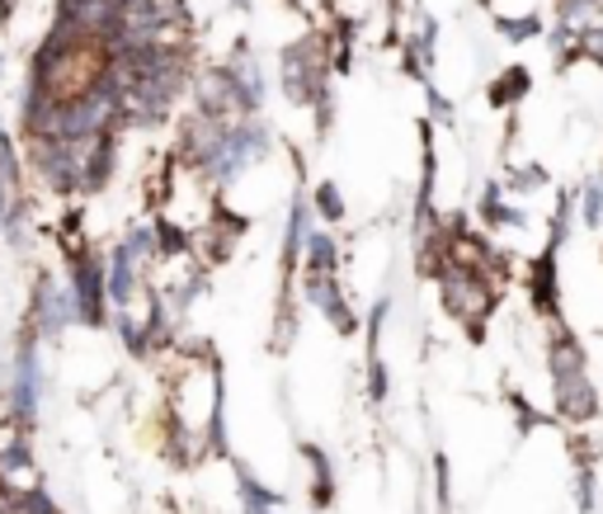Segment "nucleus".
Returning a JSON list of instances; mask_svg holds the SVG:
<instances>
[{
	"label": "nucleus",
	"instance_id": "2",
	"mask_svg": "<svg viewBox=\"0 0 603 514\" xmlns=\"http://www.w3.org/2000/svg\"><path fill=\"white\" fill-rule=\"evenodd\" d=\"M48 397V368H43V335H38L24 316H19L14 345H10V387H6V411L14 421L38 425V411Z\"/></svg>",
	"mask_w": 603,
	"mask_h": 514
},
{
	"label": "nucleus",
	"instance_id": "5",
	"mask_svg": "<svg viewBox=\"0 0 603 514\" xmlns=\"http://www.w3.org/2000/svg\"><path fill=\"white\" fill-rule=\"evenodd\" d=\"M552 378V415L561 429H590L603 411L599 383L590 378V368H566V373H547Z\"/></svg>",
	"mask_w": 603,
	"mask_h": 514
},
{
	"label": "nucleus",
	"instance_id": "10",
	"mask_svg": "<svg viewBox=\"0 0 603 514\" xmlns=\"http://www.w3.org/2000/svg\"><path fill=\"white\" fill-rule=\"evenodd\" d=\"M312 208H316V223L330 227V231H339L345 227V217H349V204H345V194H339L335 180H320L312 189Z\"/></svg>",
	"mask_w": 603,
	"mask_h": 514
},
{
	"label": "nucleus",
	"instance_id": "13",
	"mask_svg": "<svg viewBox=\"0 0 603 514\" xmlns=\"http://www.w3.org/2000/svg\"><path fill=\"white\" fill-rule=\"evenodd\" d=\"M599 265H603V246H599Z\"/></svg>",
	"mask_w": 603,
	"mask_h": 514
},
{
	"label": "nucleus",
	"instance_id": "8",
	"mask_svg": "<svg viewBox=\"0 0 603 514\" xmlns=\"http://www.w3.org/2000/svg\"><path fill=\"white\" fill-rule=\"evenodd\" d=\"M297 458H302V467H307V496H312V505L316 510H330V501H335V463H330V453L320 448V444H302Z\"/></svg>",
	"mask_w": 603,
	"mask_h": 514
},
{
	"label": "nucleus",
	"instance_id": "1",
	"mask_svg": "<svg viewBox=\"0 0 603 514\" xmlns=\"http://www.w3.org/2000/svg\"><path fill=\"white\" fill-rule=\"evenodd\" d=\"M434 288H438V303H444V312L453 316V326L467 330V340H486L491 316L500 307V288H505V284L491 279V274H481V269L448 265L434 279Z\"/></svg>",
	"mask_w": 603,
	"mask_h": 514
},
{
	"label": "nucleus",
	"instance_id": "7",
	"mask_svg": "<svg viewBox=\"0 0 603 514\" xmlns=\"http://www.w3.org/2000/svg\"><path fill=\"white\" fill-rule=\"evenodd\" d=\"M302 269H312V274H339V269H345V246H339V231L316 223L307 231V241H302Z\"/></svg>",
	"mask_w": 603,
	"mask_h": 514
},
{
	"label": "nucleus",
	"instance_id": "14",
	"mask_svg": "<svg viewBox=\"0 0 603 514\" xmlns=\"http://www.w3.org/2000/svg\"><path fill=\"white\" fill-rule=\"evenodd\" d=\"M0 71H6V57H0Z\"/></svg>",
	"mask_w": 603,
	"mask_h": 514
},
{
	"label": "nucleus",
	"instance_id": "6",
	"mask_svg": "<svg viewBox=\"0 0 603 514\" xmlns=\"http://www.w3.org/2000/svg\"><path fill=\"white\" fill-rule=\"evenodd\" d=\"M297 293H302V303L326 316L339 340H354V335H358V312H354L339 274H312V269H302L297 274Z\"/></svg>",
	"mask_w": 603,
	"mask_h": 514
},
{
	"label": "nucleus",
	"instance_id": "4",
	"mask_svg": "<svg viewBox=\"0 0 603 514\" xmlns=\"http://www.w3.org/2000/svg\"><path fill=\"white\" fill-rule=\"evenodd\" d=\"M24 322L43 335V345H57L67 330H80V312H76V293L67 284V274H62V279H57L52 269H38L33 274Z\"/></svg>",
	"mask_w": 603,
	"mask_h": 514
},
{
	"label": "nucleus",
	"instance_id": "3",
	"mask_svg": "<svg viewBox=\"0 0 603 514\" xmlns=\"http://www.w3.org/2000/svg\"><path fill=\"white\" fill-rule=\"evenodd\" d=\"M67 265V284L76 293V312H80V330H109L113 307H109V274H105V250L95 241L62 255Z\"/></svg>",
	"mask_w": 603,
	"mask_h": 514
},
{
	"label": "nucleus",
	"instance_id": "12",
	"mask_svg": "<svg viewBox=\"0 0 603 514\" xmlns=\"http://www.w3.org/2000/svg\"><path fill=\"white\" fill-rule=\"evenodd\" d=\"M14 505H19V514H62V505H57V496H52L43 482L29 486V491H19Z\"/></svg>",
	"mask_w": 603,
	"mask_h": 514
},
{
	"label": "nucleus",
	"instance_id": "11",
	"mask_svg": "<svg viewBox=\"0 0 603 514\" xmlns=\"http://www.w3.org/2000/svg\"><path fill=\"white\" fill-rule=\"evenodd\" d=\"M575 189H580V227L599 231V227H603V180L575 185Z\"/></svg>",
	"mask_w": 603,
	"mask_h": 514
},
{
	"label": "nucleus",
	"instance_id": "9",
	"mask_svg": "<svg viewBox=\"0 0 603 514\" xmlns=\"http://www.w3.org/2000/svg\"><path fill=\"white\" fill-rule=\"evenodd\" d=\"M528 90H533L528 67H505V71L491 76L486 100H491V109H500V113H518V109H524V100H528Z\"/></svg>",
	"mask_w": 603,
	"mask_h": 514
}]
</instances>
